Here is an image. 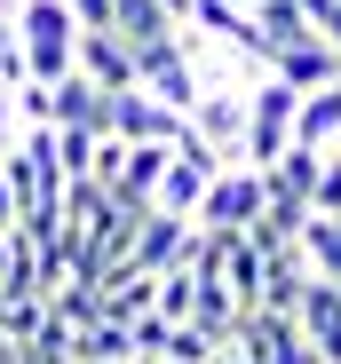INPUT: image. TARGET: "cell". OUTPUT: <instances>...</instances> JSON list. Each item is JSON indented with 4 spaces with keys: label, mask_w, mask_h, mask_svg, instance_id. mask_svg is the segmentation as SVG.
<instances>
[{
    "label": "cell",
    "mask_w": 341,
    "mask_h": 364,
    "mask_svg": "<svg viewBox=\"0 0 341 364\" xmlns=\"http://www.w3.org/2000/svg\"><path fill=\"white\" fill-rule=\"evenodd\" d=\"M48 309H56V317H64V325L80 333V325H95V317H103V285H80V277H64V285L48 293Z\"/></svg>",
    "instance_id": "obj_16"
},
{
    "label": "cell",
    "mask_w": 341,
    "mask_h": 364,
    "mask_svg": "<svg viewBox=\"0 0 341 364\" xmlns=\"http://www.w3.org/2000/svg\"><path fill=\"white\" fill-rule=\"evenodd\" d=\"M262 32H270V55L278 48H294V40H318V24H310V9H302V0H262Z\"/></svg>",
    "instance_id": "obj_13"
},
{
    "label": "cell",
    "mask_w": 341,
    "mask_h": 364,
    "mask_svg": "<svg viewBox=\"0 0 341 364\" xmlns=\"http://www.w3.org/2000/svg\"><path fill=\"white\" fill-rule=\"evenodd\" d=\"M72 356H80V364H135V325L95 317V325H80V333H72Z\"/></svg>",
    "instance_id": "obj_11"
},
{
    "label": "cell",
    "mask_w": 341,
    "mask_h": 364,
    "mask_svg": "<svg viewBox=\"0 0 341 364\" xmlns=\"http://www.w3.org/2000/svg\"><path fill=\"white\" fill-rule=\"evenodd\" d=\"M56 127H95V135H111V95H103L88 72H64V80H56Z\"/></svg>",
    "instance_id": "obj_8"
},
{
    "label": "cell",
    "mask_w": 341,
    "mask_h": 364,
    "mask_svg": "<svg viewBox=\"0 0 341 364\" xmlns=\"http://www.w3.org/2000/svg\"><path fill=\"white\" fill-rule=\"evenodd\" d=\"M159 309V277L151 269H135V262H120L103 277V317H120V325H135V317H151Z\"/></svg>",
    "instance_id": "obj_10"
},
{
    "label": "cell",
    "mask_w": 341,
    "mask_h": 364,
    "mask_svg": "<svg viewBox=\"0 0 341 364\" xmlns=\"http://www.w3.org/2000/svg\"><path fill=\"white\" fill-rule=\"evenodd\" d=\"M191 135H206L222 159L238 166V143H246V87H231V80H214L199 103H191Z\"/></svg>",
    "instance_id": "obj_4"
},
{
    "label": "cell",
    "mask_w": 341,
    "mask_h": 364,
    "mask_svg": "<svg viewBox=\"0 0 341 364\" xmlns=\"http://www.w3.org/2000/svg\"><path fill=\"white\" fill-rule=\"evenodd\" d=\"M16 40L32 55V80H64L80 64V16H72V0H24L16 9Z\"/></svg>",
    "instance_id": "obj_1"
},
{
    "label": "cell",
    "mask_w": 341,
    "mask_h": 364,
    "mask_svg": "<svg viewBox=\"0 0 341 364\" xmlns=\"http://www.w3.org/2000/svg\"><path fill=\"white\" fill-rule=\"evenodd\" d=\"M302 254H310L318 277L341 285V222H333V214H310V222H302Z\"/></svg>",
    "instance_id": "obj_14"
},
{
    "label": "cell",
    "mask_w": 341,
    "mask_h": 364,
    "mask_svg": "<svg viewBox=\"0 0 341 364\" xmlns=\"http://www.w3.org/2000/svg\"><path fill=\"white\" fill-rule=\"evenodd\" d=\"M72 16H80V32H111V0H72Z\"/></svg>",
    "instance_id": "obj_21"
},
{
    "label": "cell",
    "mask_w": 341,
    "mask_h": 364,
    "mask_svg": "<svg viewBox=\"0 0 341 364\" xmlns=\"http://www.w3.org/2000/svg\"><path fill=\"white\" fill-rule=\"evenodd\" d=\"M191 309H199V269L183 262V269H159V317L167 325H191Z\"/></svg>",
    "instance_id": "obj_15"
},
{
    "label": "cell",
    "mask_w": 341,
    "mask_h": 364,
    "mask_svg": "<svg viewBox=\"0 0 341 364\" xmlns=\"http://www.w3.org/2000/svg\"><path fill=\"white\" fill-rule=\"evenodd\" d=\"M318 174H325V151H310V143H294L286 159H270V166H262L270 198H286V206H310V198H318Z\"/></svg>",
    "instance_id": "obj_9"
},
{
    "label": "cell",
    "mask_w": 341,
    "mask_h": 364,
    "mask_svg": "<svg viewBox=\"0 0 341 364\" xmlns=\"http://www.w3.org/2000/svg\"><path fill=\"white\" fill-rule=\"evenodd\" d=\"M16 135H24V111H16L9 87H0V151H16Z\"/></svg>",
    "instance_id": "obj_20"
},
{
    "label": "cell",
    "mask_w": 341,
    "mask_h": 364,
    "mask_svg": "<svg viewBox=\"0 0 341 364\" xmlns=\"http://www.w3.org/2000/svg\"><path fill=\"white\" fill-rule=\"evenodd\" d=\"M310 214H341V143L325 151V174H318V198H310Z\"/></svg>",
    "instance_id": "obj_18"
},
{
    "label": "cell",
    "mask_w": 341,
    "mask_h": 364,
    "mask_svg": "<svg viewBox=\"0 0 341 364\" xmlns=\"http://www.w3.org/2000/svg\"><path fill=\"white\" fill-rule=\"evenodd\" d=\"M111 32L127 48H151V40L175 32V16H167V0H111Z\"/></svg>",
    "instance_id": "obj_12"
},
{
    "label": "cell",
    "mask_w": 341,
    "mask_h": 364,
    "mask_svg": "<svg viewBox=\"0 0 341 364\" xmlns=\"http://www.w3.org/2000/svg\"><path fill=\"white\" fill-rule=\"evenodd\" d=\"M262 206H270L262 166H222L214 191L199 198V230H246V222H262Z\"/></svg>",
    "instance_id": "obj_2"
},
{
    "label": "cell",
    "mask_w": 341,
    "mask_h": 364,
    "mask_svg": "<svg viewBox=\"0 0 341 364\" xmlns=\"http://www.w3.org/2000/svg\"><path fill=\"white\" fill-rule=\"evenodd\" d=\"M191 246H199V222L151 206V214H143V230H135V254H127V262L159 277V269H183V262H191Z\"/></svg>",
    "instance_id": "obj_5"
},
{
    "label": "cell",
    "mask_w": 341,
    "mask_h": 364,
    "mask_svg": "<svg viewBox=\"0 0 341 364\" xmlns=\"http://www.w3.org/2000/svg\"><path fill=\"white\" fill-rule=\"evenodd\" d=\"M72 72H88L103 95H127V87H143V72H135V48L120 40V32H80V64Z\"/></svg>",
    "instance_id": "obj_6"
},
{
    "label": "cell",
    "mask_w": 341,
    "mask_h": 364,
    "mask_svg": "<svg viewBox=\"0 0 341 364\" xmlns=\"http://www.w3.org/2000/svg\"><path fill=\"white\" fill-rule=\"evenodd\" d=\"M111 135L120 143H183L191 119L175 103H159L151 87H127V95H111Z\"/></svg>",
    "instance_id": "obj_3"
},
{
    "label": "cell",
    "mask_w": 341,
    "mask_h": 364,
    "mask_svg": "<svg viewBox=\"0 0 341 364\" xmlns=\"http://www.w3.org/2000/svg\"><path fill=\"white\" fill-rule=\"evenodd\" d=\"M167 16H175V24H191V0H167Z\"/></svg>",
    "instance_id": "obj_24"
},
{
    "label": "cell",
    "mask_w": 341,
    "mask_h": 364,
    "mask_svg": "<svg viewBox=\"0 0 341 364\" xmlns=\"http://www.w3.org/2000/svg\"><path fill=\"white\" fill-rule=\"evenodd\" d=\"M16 214H24L16 206V182H9V166H0V230H16Z\"/></svg>",
    "instance_id": "obj_22"
},
{
    "label": "cell",
    "mask_w": 341,
    "mask_h": 364,
    "mask_svg": "<svg viewBox=\"0 0 341 364\" xmlns=\"http://www.w3.org/2000/svg\"><path fill=\"white\" fill-rule=\"evenodd\" d=\"M167 333H175V325H167L159 309H151V317H135V356H167Z\"/></svg>",
    "instance_id": "obj_19"
},
{
    "label": "cell",
    "mask_w": 341,
    "mask_h": 364,
    "mask_svg": "<svg viewBox=\"0 0 341 364\" xmlns=\"http://www.w3.org/2000/svg\"><path fill=\"white\" fill-rule=\"evenodd\" d=\"M270 72L286 80V87L310 95V87L341 80V48H333V40H294V48H278V55H270Z\"/></svg>",
    "instance_id": "obj_7"
},
{
    "label": "cell",
    "mask_w": 341,
    "mask_h": 364,
    "mask_svg": "<svg viewBox=\"0 0 341 364\" xmlns=\"http://www.w3.org/2000/svg\"><path fill=\"white\" fill-rule=\"evenodd\" d=\"M56 159H64L72 182H88L95 159H103V135H95V127H56Z\"/></svg>",
    "instance_id": "obj_17"
},
{
    "label": "cell",
    "mask_w": 341,
    "mask_h": 364,
    "mask_svg": "<svg viewBox=\"0 0 341 364\" xmlns=\"http://www.w3.org/2000/svg\"><path fill=\"white\" fill-rule=\"evenodd\" d=\"M318 40H333V48H341V0H333V9L318 16Z\"/></svg>",
    "instance_id": "obj_23"
},
{
    "label": "cell",
    "mask_w": 341,
    "mask_h": 364,
    "mask_svg": "<svg viewBox=\"0 0 341 364\" xmlns=\"http://www.w3.org/2000/svg\"><path fill=\"white\" fill-rule=\"evenodd\" d=\"M135 364H175V356H135Z\"/></svg>",
    "instance_id": "obj_25"
}]
</instances>
